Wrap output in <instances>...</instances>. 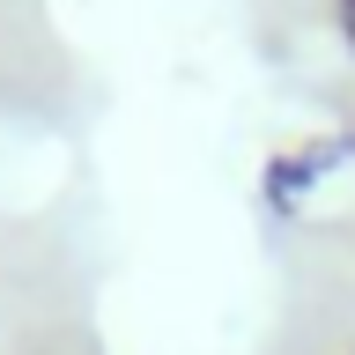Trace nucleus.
Segmentation results:
<instances>
[{
  "label": "nucleus",
  "mask_w": 355,
  "mask_h": 355,
  "mask_svg": "<svg viewBox=\"0 0 355 355\" xmlns=\"http://www.w3.org/2000/svg\"><path fill=\"white\" fill-rule=\"evenodd\" d=\"M340 8H348V15H355V0H340Z\"/></svg>",
  "instance_id": "obj_1"
}]
</instances>
